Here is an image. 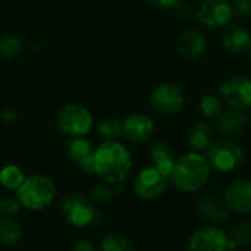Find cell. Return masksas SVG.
<instances>
[{"mask_svg": "<svg viewBox=\"0 0 251 251\" xmlns=\"http://www.w3.org/2000/svg\"><path fill=\"white\" fill-rule=\"evenodd\" d=\"M95 173L108 183H120L132 170V155L124 145L106 141L95 151Z\"/></svg>", "mask_w": 251, "mask_h": 251, "instance_id": "obj_1", "label": "cell"}, {"mask_svg": "<svg viewBox=\"0 0 251 251\" xmlns=\"http://www.w3.org/2000/svg\"><path fill=\"white\" fill-rule=\"evenodd\" d=\"M210 172L211 167L204 155L189 152L176 160L170 177L180 192H197L207 183Z\"/></svg>", "mask_w": 251, "mask_h": 251, "instance_id": "obj_2", "label": "cell"}, {"mask_svg": "<svg viewBox=\"0 0 251 251\" xmlns=\"http://www.w3.org/2000/svg\"><path fill=\"white\" fill-rule=\"evenodd\" d=\"M55 194V183L49 177L39 175L25 177L17 189L18 201L30 210H43L53 201Z\"/></svg>", "mask_w": 251, "mask_h": 251, "instance_id": "obj_3", "label": "cell"}, {"mask_svg": "<svg viewBox=\"0 0 251 251\" xmlns=\"http://www.w3.org/2000/svg\"><path fill=\"white\" fill-rule=\"evenodd\" d=\"M207 161L210 167L220 173H230L238 170L245 160L244 151L232 141H216L207 150Z\"/></svg>", "mask_w": 251, "mask_h": 251, "instance_id": "obj_4", "label": "cell"}, {"mask_svg": "<svg viewBox=\"0 0 251 251\" xmlns=\"http://www.w3.org/2000/svg\"><path fill=\"white\" fill-rule=\"evenodd\" d=\"M58 127L62 133L71 138H83L92 129L93 118L87 108L75 103L65 105L56 117Z\"/></svg>", "mask_w": 251, "mask_h": 251, "instance_id": "obj_5", "label": "cell"}, {"mask_svg": "<svg viewBox=\"0 0 251 251\" xmlns=\"http://www.w3.org/2000/svg\"><path fill=\"white\" fill-rule=\"evenodd\" d=\"M150 103L155 112L161 115H173L183 108L185 95L177 84L163 83L152 90L150 96Z\"/></svg>", "mask_w": 251, "mask_h": 251, "instance_id": "obj_6", "label": "cell"}, {"mask_svg": "<svg viewBox=\"0 0 251 251\" xmlns=\"http://www.w3.org/2000/svg\"><path fill=\"white\" fill-rule=\"evenodd\" d=\"M219 93L230 108L242 111L251 108V78L247 75H235L223 81Z\"/></svg>", "mask_w": 251, "mask_h": 251, "instance_id": "obj_7", "label": "cell"}, {"mask_svg": "<svg viewBox=\"0 0 251 251\" xmlns=\"http://www.w3.org/2000/svg\"><path fill=\"white\" fill-rule=\"evenodd\" d=\"M232 17L233 8L227 0H204L197 12L198 21L210 30L227 27Z\"/></svg>", "mask_w": 251, "mask_h": 251, "instance_id": "obj_8", "label": "cell"}, {"mask_svg": "<svg viewBox=\"0 0 251 251\" xmlns=\"http://www.w3.org/2000/svg\"><path fill=\"white\" fill-rule=\"evenodd\" d=\"M62 214L70 225L83 227V226L90 225L95 220L96 211H95L93 204L87 198L78 194H73L64 198Z\"/></svg>", "mask_w": 251, "mask_h": 251, "instance_id": "obj_9", "label": "cell"}, {"mask_svg": "<svg viewBox=\"0 0 251 251\" xmlns=\"http://www.w3.org/2000/svg\"><path fill=\"white\" fill-rule=\"evenodd\" d=\"M188 248L189 251H229L227 235L216 226H204L194 230Z\"/></svg>", "mask_w": 251, "mask_h": 251, "instance_id": "obj_10", "label": "cell"}, {"mask_svg": "<svg viewBox=\"0 0 251 251\" xmlns=\"http://www.w3.org/2000/svg\"><path fill=\"white\" fill-rule=\"evenodd\" d=\"M223 202L226 208L236 214L251 211V179H236L225 189Z\"/></svg>", "mask_w": 251, "mask_h": 251, "instance_id": "obj_11", "label": "cell"}, {"mask_svg": "<svg viewBox=\"0 0 251 251\" xmlns=\"http://www.w3.org/2000/svg\"><path fill=\"white\" fill-rule=\"evenodd\" d=\"M169 177L157 170L154 166L144 169L135 180V192L144 200L158 198L167 188Z\"/></svg>", "mask_w": 251, "mask_h": 251, "instance_id": "obj_12", "label": "cell"}, {"mask_svg": "<svg viewBox=\"0 0 251 251\" xmlns=\"http://www.w3.org/2000/svg\"><path fill=\"white\" fill-rule=\"evenodd\" d=\"M216 126L219 132L227 138H238L247 133L250 127V117L245 111L229 108L223 109L216 118Z\"/></svg>", "mask_w": 251, "mask_h": 251, "instance_id": "obj_13", "label": "cell"}, {"mask_svg": "<svg viewBox=\"0 0 251 251\" xmlns=\"http://www.w3.org/2000/svg\"><path fill=\"white\" fill-rule=\"evenodd\" d=\"M177 52L186 59H201L207 52V39L198 30H185L177 40Z\"/></svg>", "mask_w": 251, "mask_h": 251, "instance_id": "obj_14", "label": "cell"}, {"mask_svg": "<svg viewBox=\"0 0 251 251\" xmlns=\"http://www.w3.org/2000/svg\"><path fill=\"white\" fill-rule=\"evenodd\" d=\"M154 121L144 114H133L123 123V135L132 142H145L154 132Z\"/></svg>", "mask_w": 251, "mask_h": 251, "instance_id": "obj_15", "label": "cell"}, {"mask_svg": "<svg viewBox=\"0 0 251 251\" xmlns=\"http://www.w3.org/2000/svg\"><path fill=\"white\" fill-rule=\"evenodd\" d=\"M67 154L80 170L86 173H95V151L92 150L90 144L81 138H74L68 142Z\"/></svg>", "mask_w": 251, "mask_h": 251, "instance_id": "obj_16", "label": "cell"}, {"mask_svg": "<svg viewBox=\"0 0 251 251\" xmlns=\"http://www.w3.org/2000/svg\"><path fill=\"white\" fill-rule=\"evenodd\" d=\"M251 43V34L247 28L239 25H232L226 30L222 37V46L227 53L241 55L248 50Z\"/></svg>", "mask_w": 251, "mask_h": 251, "instance_id": "obj_17", "label": "cell"}, {"mask_svg": "<svg viewBox=\"0 0 251 251\" xmlns=\"http://www.w3.org/2000/svg\"><path fill=\"white\" fill-rule=\"evenodd\" d=\"M150 155H151L152 166L157 170H160L163 175L170 177L173 167H175V163L177 160L175 150L167 142H157L155 145H152Z\"/></svg>", "mask_w": 251, "mask_h": 251, "instance_id": "obj_18", "label": "cell"}, {"mask_svg": "<svg viewBox=\"0 0 251 251\" xmlns=\"http://www.w3.org/2000/svg\"><path fill=\"white\" fill-rule=\"evenodd\" d=\"M197 210L200 213V216L208 222L213 223H220L225 222L227 219V208L225 205L223 201L217 200L213 195H205L202 197L198 204H197Z\"/></svg>", "mask_w": 251, "mask_h": 251, "instance_id": "obj_19", "label": "cell"}, {"mask_svg": "<svg viewBox=\"0 0 251 251\" xmlns=\"http://www.w3.org/2000/svg\"><path fill=\"white\" fill-rule=\"evenodd\" d=\"M188 144L195 152L207 151L213 144V130L210 126L204 121L195 123L188 133Z\"/></svg>", "mask_w": 251, "mask_h": 251, "instance_id": "obj_20", "label": "cell"}, {"mask_svg": "<svg viewBox=\"0 0 251 251\" xmlns=\"http://www.w3.org/2000/svg\"><path fill=\"white\" fill-rule=\"evenodd\" d=\"M251 245V223L241 222L235 225L227 235V250L233 251Z\"/></svg>", "mask_w": 251, "mask_h": 251, "instance_id": "obj_21", "label": "cell"}, {"mask_svg": "<svg viewBox=\"0 0 251 251\" xmlns=\"http://www.w3.org/2000/svg\"><path fill=\"white\" fill-rule=\"evenodd\" d=\"M23 236L21 225L11 216L0 217V244L15 245Z\"/></svg>", "mask_w": 251, "mask_h": 251, "instance_id": "obj_22", "label": "cell"}, {"mask_svg": "<svg viewBox=\"0 0 251 251\" xmlns=\"http://www.w3.org/2000/svg\"><path fill=\"white\" fill-rule=\"evenodd\" d=\"M25 176L23 170L17 166H6L0 172V183L9 191H17L24 182Z\"/></svg>", "mask_w": 251, "mask_h": 251, "instance_id": "obj_23", "label": "cell"}, {"mask_svg": "<svg viewBox=\"0 0 251 251\" xmlns=\"http://www.w3.org/2000/svg\"><path fill=\"white\" fill-rule=\"evenodd\" d=\"M200 111L205 118L216 120L223 111V100L216 95H204L200 99Z\"/></svg>", "mask_w": 251, "mask_h": 251, "instance_id": "obj_24", "label": "cell"}, {"mask_svg": "<svg viewBox=\"0 0 251 251\" xmlns=\"http://www.w3.org/2000/svg\"><path fill=\"white\" fill-rule=\"evenodd\" d=\"M100 250L102 251H133V247L126 236L118 235V233H111L103 238Z\"/></svg>", "mask_w": 251, "mask_h": 251, "instance_id": "obj_25", "label": "cell"}, {"mask_svg": "<svg viewBox=\"0 0 251 251\" xmlns=\"http://www.w3.org/2000/svg\"><path fill=\"white\" fill-rule=\"evenodd\" d=\"M23 52V43L15 36H6L0 40V56L5 59H15Z\"/></svg>", "mask_w": 251, "mask_h": 251, "instance_id": "obj_26", "label": "cell"}, {"mask_svg": "<svg viewBox=\"0 0 251 251\" xmlns=\"http://www.w3.org/2000/svg\"><path fill=\"white\" fill-rule=\"evenodd\" d=\"M99 135L106 141H114L123 135V123L115 118H106L99 124Z\"/></svg>", "mask_w": 251, "mask_h": 251, "instance_id": "obj_27", "label": "cell"}, {"mask_svg": "<svg viewBox=\"0 0 251 251\" xmlns=\"http://www.w3.org/2000/svg\"><path fill=\"white\" fill-rule=\"evenodd\" d=\"M233 12L239 17L250 18L251 17V0H233L232 3Z\"/></svg>", "mask_w": 251, "mask_h": 251, "instance_id": "obj_28", "label": "cell"}, {"mask_svg": "<svg viewBox=\"0 0 251 251\" xmlns=\"http://www.w3.org/2000/svg\"><path fill=\"white\" fill-rule=\"evenodd\" d=\"M20 210V202L12 200V198H6V200H0V213H3L5 216H14L17 214Z\"/></svg>", "mask_w": 251, "mask_h": 251, "instance_id": "obj_29", "label": "cell"}, {"mask_svg": "<svg viewBox=\"0 0 251 251\" xmlns=\"http://www.w3.org/2000/svg\"><path fill=\"white\" fill-rule=\"evenodd\" d=\"M92 197H93L96 201L105 202V201H108V200H109L111 192H109V189H108V188H105V186H96V188H93V189H92Z\"/></svg>", "mask_w": 251, "mask_h": 251, "instance_id": "obj_30", "label": "cell"}, {"mask_svg": "<svg viewBox=\"0 0 251 251\" xmlns=\"http://www.w3.org/2000/svg\"><path fill=\"white\" fill-rule=\"evenodd\" d=\"M148 2L152 6L163 8V9H169V8H175L180 2V0H148Z\"/></svg>", "mask_w": 251, "mask_h": 251, "instance_id": "obj_31", "label": "cell"}, {"mask_svg": "<svg viewBox=\"0 0 251 251\" xmlns=\"http://www.w3.org/2000/svg\"><path fill=\"white\" fill-rule=\"evenodd\" d=\"M73 251H95V247H93V244H92L90 241L81 239V241H78V242L74 245Z\"/></svg>", "mask_w": 251, "mask_h": 251, "instance_id": "obj_32", "label": "cell"}, {"mask_svg": "<svg viewBox=\"0 0 251 251\" xmlns=\"http://www.w3.org/2000/svg\"><path fill=\"white\" fill-rule=\"evenodd\" d=\"M248 58H250V62H251V43H250V48H248Z\"/></svg>", "mask_w": 251, "mask_h": 251, "instance_id": "obj_33", "label": "cell"}, {"mask_svg": "<svg viewBox=\"0 0 251 251\" xmlns=\"http://www.w3.org/2000/svg\"><path fill=\"white\" fill-rule=\"evenodd\" d=\"M0 58H2V56H0Z\"/></svg>", "mask_w": 251, "mask_h": 251, "instance_id": "obj_34", "label": "cell"}, {"mask_svg": "<svg viewBox=\"0 0 251 251\" xmlns=\"http://www.w3.org/2000/svg\"><path fill=\"white\" fill-rule=\"evenodd\" d=\"M250 109H251V108H250Z\"/></svg>", "mask_w": 251, "mask_h": 251, "instance_id": "obj_35", "label": "cell"}]
</instances>
